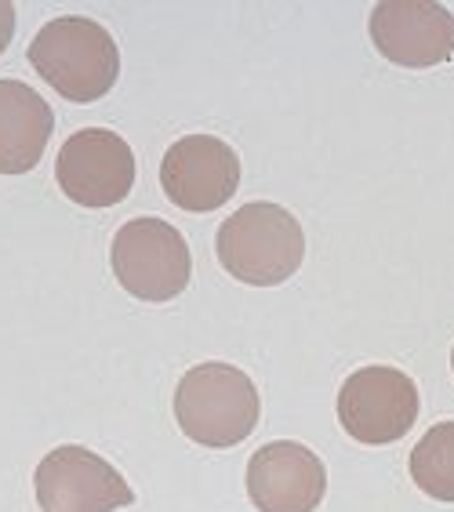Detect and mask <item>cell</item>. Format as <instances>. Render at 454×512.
Segmentation results:
<instances>
[{
	"mask_svg": "<svg viewBox=\"0 0 454 512\" xmlns=\"http://www.w3.org/2000/svg\"><path fill=\"white\" fill-rule=\"evenodd\" d=\"M218 262L233 280L251 287H277L298 273L306 258V233L287 207L255 200L218 226Z\"/></svg>",
	"mask_w": 454,
	"mask_h": 512,
	"instance_id": "obj_1",
	"label": "cell"
},
{
	"mask_svg": "<svg viewBox=\"0 0 454 512\" xmlns=\"http://www.w3.org/2000/svg\"><path fill=\"white\" fill-rule=\"evenodd\" d=\"M30 66L44 84L70 102H99L120 77V51L113 33L84 15L44 22L30 44Z\"/></svg>",
	"mask_w": 454,
	"mask_h": 512,
	"instance_id": "obj_2",
	"label": "cell"
},
{
	"mask_svg": "<svg viewBox=\"0 0 454 512\" xmlns=\"http://www.w3.org/2000/svg\"><path fill=\"white\" fill-rule=\"evenodd\" d=\"M262 400L255 382L233 364L208 360L178 378L175 418L178 429L204 447H237L255 433Z\"/></svg>",
	"mask_w": 454,
	"mask_h": 512,
	"instance_id": "obj_3",
	"label": "cell"
},
{
	"mask_svg": "<svg viewBox=\"0 0 454 512\" xmlns=\"http://www.w3.org/2000/svg\"><path fill=\"white\" fill-rule=\"evenodd\" d=\"M113 276L142 302H171L189 287L193 255L186 237L164 218H131L117 229L109 247Z\"/></svg>",
	"mask_w": 454,
	"mask_h": 512,
	"instance_id": "obj_4",
	"label": "cell"
},
{
	"mask_svg": "<svg viewBox=\"0 0 454 512\" xmlns=\"http://www.w3.org/2000/svg\"><path fill=\"white\" fill-rule=\"evenodd\" d=\"M422 400L411 375L396 367H360L338 389V422L353 440L371 447L396 444L418 422Z\"/></svg>",
	"mask_w": 454,
	"mask_h": 512,
	"instance_id": "obj_5",
	"label": "cell"
},
{
	"mask_svg": "<svg viewBox=\"0 0 454 512\" xmlns=\"http://www.w3.org/2000/svg\"><path fill=\"white\" fill-rule=\"evenodd\" d=\"M40 512H117L135 502L128 480L80 444H62L44 454L33 473Z\"/></svg>",
	"mask_w": 454,
	"mask_h": 512,
	"instance_id": "obj_6",
	"label": "cell"
},
{
	"mask_svg": "<svg viewBox=\"0 0 454 512\" xmlns=\"http://www.w3.org/2000/svg\"><path fill=\"white\" fill-rule=\"evenodd\" d=\"M59 189L80 207H113L135 186V153L109 128L73 131L55 160Z\"/></svg>",
	"mask_w": 454,
	"mask_h": 512,
	"instance_id": "obj_7",
	"label": "cell"
},
{
	"mask_svg": "<svg viewBox=\"0 0 454 512\" xmlns=\"http://www.w3.org/2000/svg\"><path fill=\"white\" fill-rule=\"evenodd\" d=\"M160 186L182 211L208 215L229 204L240 186V157L215 135H186L164 153Z\"/></svg>",
	"mask_w": 454,
	"mask_h": 512,
	"instance_id": "obj_8",
	"label": "cell"
},
{
	"mask_svg": "<svg viewBox=\"0 0 454 512\" xmlns=\"http://www.w3.org/2000/svg\"><path fill=\"white\" fill-rule=\"evenodd\" d=\"M367 30L378 55L396 66L429 69L454 55V15L433 0H382Z\"/></svg>",
	"mask_w": 454,
	"mask_h": 512,
	"instance_id": "obj_9",
	"label": "cell"
},
{
	"mask_svg": "<svg viewBox=\"0 0 454 512\" xmlns=\"http://www.w3.org/2000/svg\"><path fill=\"white\" fill-rule=\"evenodd\" d=\"M327 494L320 454L295 440H273L247 462V498L258 512H316Z\"/></svg>",
	"mask_w": 454,
	"mask_h": 512,
	"instance_id": "obj_10",
	"label": "cell"
},
{
	"mask_svg": "<svg viewBox=\"0 0 454 512\" xmlns=\"http://www.w3.org/2000/svg\"><path fill=\"white\" fill-rule=\"evenodd\" d=\"M55 113L30 84L0 80V175H26L40 164Z\"/></svg>",
	"mask_w": 454,
	"mask_h": 512,
	"instance_id": "obj_11",
	"label": "cell"
},
{
	"mask_svg": "<svg viewBox=\"0 0 454 512\" xmlns=\"http://www.w3.org/2000/svg\"><path fill=\"white\" fill-rule=\"evenodd\" d=\"M411 480L436 502H454V422L433 425L411 451Z\"/></svg>",
	"mask_w": 454,
	"mask_h": 512,
	"instance_id": "obj_12",
	"label": "cell"
},
{
	"mask_svg": "<svg viewBox=\"0 0 454 512\" xmlns=\"http://www.w3.org/2000/svg\"><path fill=\"white\" fill-rule=\"evenodd\" d=\"M11 37H15V4H11V0H0V55L8 51Z\"/></svg>",
	"mask_w": 454,
	"mask_h": 512,
	"instance_id": "obj_13",
	"label": "cell"
},
{
	"mask_svg": "<svg viewBox=\"0 0 454 512\" xmlns=\"http://www.w3.org/2000/svg\"><path fill=\"white\" fill-rule=\"evenodd\" d=\"M451 371H454V349H451Z\"/></svg>",
	"mask_w": 454,
	"mask_h": 512,
	"instance_id": "obj_14",
	"label": "cell"
}]
</instances>
